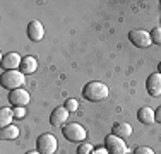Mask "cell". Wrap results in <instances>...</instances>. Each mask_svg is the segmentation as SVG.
I'll return each mask as SVG.
<instances>
[{"mask_svg":"<svg viewBox=\"0 0 161 154\" xmlns=\"http://www.w3.org/2000/svg\"><path fill=\"white\" fill-rule=\"evenodd\" d=\"M108 94H110L108 87H106L103 82H96V80L86 84V86H84V89H82L84 99H87V101H93V103H98V101L106 99V98H108Z\"/></svg>","mask_w":161,"mask_h":154,"instance_id":"1","label":"cell"},{"mask_svg":"<svg viewBox=\"0 0 161 154\" xmlns=\"http://www.w3.org/2000/svg\"><path fill=\"white\" fill-rule=\"evenodd\" d=\"M2 87L9 91H14V89H19L21 86H24V74L21 70H7L2 74Z\"/></svg>","mask_w":161,"mask_h":154,"instance_id":"2","label":"cell"},{"mask_svg":"<svg viewBox=\"0 0 161 154\" xmlns=\"http://www.w3.org/2000/svg\"><path fill=\"white\" fill-rule=\"evenodd\" d=\"M62 134L69 142H77V144L86 140V135H87L86 129L82 125H79V123H69V125H65L62 129Z\"/></svg>","mask_w":161,"mask_h":154,"instance_id":"3","label":"cell"},{"mask_svg":"<svg viewBox=\"0 0 161 154\" xmlns=\"http://www.w3.org/2000/svg\"><path fill=\"white\" fill-rule=\"evenodd\" d=\"M36 147L40 154H55L58 149V142H57L55 135L52 134H43V135L38 137L36 140Z\"/></svg>","mask_w":161,"mask_h":154,"instance_id":"4","label":"cell"},{"mask_svg":"<svg viewBox=\"0 0 161 154\" xmlns=\"http://www.w3.org/2000/svg\"><path fill=\"white\" fill-rule=\"evenodd\" d=\"M105 149L108 154H127V144L117 135H106L105 139Z\"/></svg>","mask_w":161,"mask_h":154,"instance_id":"5","label":"cell"},{"mask_svg":"<svg viewBox=\"0 0 161 154\" xmlns=\"http://www.w3.org/2000/svg\"><path fill=\"white\" fill-rule=\"evenodd\" d=\"M129 40L132 45H136L137 48H147V46H151V34L147 33V31L144 29H134L129 33Z\"/></svg>","mask_w":161,"mask_h":154,"instance_id":"6","label":"cell"},{"mask_svg":"<svg viewBox=\"0 0 161 154\" xmlns=\"http://www.w3.org/2000/svg\"><path fill=\"white\" fill-rule=\"evenodd\" d=\"M9 101H10V105H14L16 108H24L29 101H31V96H29V92L26 91V89L19 87V89L10 91V94H9Z\"/></svg>","mask_w":161,"mask_h":154,"instance_id":"7","label":"cell"},{"mask_svg":"<svg viewBox=\"0 0 161 154\" xmlns=\"http://www.w3.org/2000/svg\"><path fill=\"white\" fill-rule=\"evenodd\" d=\"M43 36H45V28H43V24H41L40 21H31L28 24V38L31 41H34V43H38V41H41L43 40Z\"/></svg>","mask_w":161,"mask_h":154,"instance_id":"8","label":"cell"},{"mask_svg":"<svg viewBox=\"0 0 161 154\" xmlns=\"http://www.w3.org/2000/svg\"><path fill=\"white\" fill-rule=\"evenodd\" d=\"M146 87H147V92L151 96H161V74L159 72H154L147 77V82H146Z\"/></svg>","mask_w":161,"mask_h":154,"instance_id":"9","label":"cell"},{"mask_svg":"<svg viewBox=\"0 0 161 154\" xmlns=\"http://www.w3.org/2000/svg\"><path fill=\"white\" fill-rule=\"evenodd\" d=\"M69 118V111L65 106H58L53 110V113L50 115V123H52L53 127H62L65 125V122H67Z\"/></svg>","mask_w":161,"mask_h":154,"instance_id":"10","label":"cell"},{"mask_svg":"<svg viewBox=\"0 0 161 154\" xmlns=\"http://www.w3.org/2000/svg\"><path fill=\"white\" fill-rule=\"evenodd\" d=\"M21 55L19 53H7V55L2 57V67L5 70H17V67H21Z\"/></svg>","mask_w":161,"mask_h":154,"instance_id":"11","label":"cell"},{"mask_svg":"<svg viewBox=\"0 0 161 154\" xmlns=\"http://www.w3.org/2000/svg\"><path fill=\"white\" fill-rule=\"evenodd\" d=\"M112 130H113V135H117L120 139H127V137L132 135V127L125 122H117L112 127Z\"/></svg>","mask_w":161,"mask_h":154,"instance_id":"12","label":"cell"},{"mask_svg":"<svg viewBox=\"0 0 161 154\" xmlns=\"http://www.w3.org/2000/svg\"><path fill=\"white\" fill-rule=\"evenodd\" d=\"M137 120H139L141 123H144V125H151L153 122H156V118H154V111H153L149 106L141 108V110L137 111Z\"/></svg>","mask_w":161,"mask_h":154,"instance_id":"13","label":"cell"},{"mask_svg":"<svg viewBox=\"0 0 161 154\" xmlns=\"http://www.w3.org/2000/svg\"><path fill=\"white\" fill-rule=\"evenodd\" d=\"M38 69V62L34 57H24L21 62V67H19V70L22 72V74H33V72H36Z\"/></svg>","mask_w":161,"mask_h":154,"instance_id":"14","label":"cell"},{"mask_svg":"<svg viewBox=\"0 0 161 154\" xmlns=\"http://www.w3.org/2000/svg\"><path fill=\"white\" fill-rule=\"evenodd\" d=\"M19 137V127L12 125L10 123L9 127H3L2 130H0V139L2 140H14V139Z\"/></svg>","mask_w":161,"mask_h":154,"instance_id":"15","label":"cell"},{"mask_svg":"<svg viewBox=\"0 0 161 154\" xmlns=\"http://www.w3.org/2000/svg\"><path fill=\"white\" fill-rule=\"evenodd\" d=\"M14 118V110L10 108H2L0 110V127H9L10 125V120Z\"/></svg>","mask_w":161,"mask_h":154,"instance_id":"16","label":"cell"},{"mask_svg":"<svg viewBox=\"0 0 161 154\" xmlns=\"http://www.w3.org/2000/svg\"><path fill=\"white\" fill-rule=\"evenodd\" d=\"M77 154H93V146L89 142H80L77 147Z\"/></svg>","mask_w":161,"mask_h":154,"instance_id":"17","label":"cell"},{"mask_svg":"<svg viewBox=\"0 0 161 154\" xmlns=\"http://www.w3.org/2000/svg\"><path fill=\"white\" fill-rule=\"evenodd\" d=\"M65 108H67V111L69 113H72V111H75L79 108V105H77V99H74V98H70V99H65V105H64Z\"/></svg>","mask_w":161,"mask_h":154,"instance_id":"18","label":"cell"},{"mask_svg":"<svg viewBox=\"0 0 161 154\" xmlns=\"http://www.w3.org/2000/svg\"><path fill=\"white\" fill-rule=\"evenodd\" d=\"M149 34H151V41H153V43L161 45V28H154Z\"/></svg>","mask_w":161,"mask_h":154,"instance_id":"19","label":"cell"},{"mask_svg":"<svg viewBox=\"0 0 161 154\" xmlns=\"http://www.w3.org/2000/svg\"><path fill=\"white\" fill-rule=\"evenodd\" d=\"M134 154H154V151L147 146H139V147L134 149Z\"/></svg>","mask_w":161,"mask_h":154,"instance_id":"20","label":"cell"},{"mask_svg":"<svg viewBox=\"0 0 161 154\" xmlns=\"http://www.w3.org/2000/svg\"><path fill=\"white\" fill-rule=\"evenodd\" d=\"M24 115H26L24 108H16V110H14V117L16 118H24Z\"/></svg>","mask_w":161,"mask_h":154,"instance_id":"21","label":"cell"},{"mask_svg":"<svg viewBox=\"0 0 161 154\" xmlns=\"http://www.w3.org/2000/svg\"><path fill=\"white\" fill-rule=\"evenodd\" d=\"M154 118H156V122H158V123H161V106L154 111Z\"/></svg>","mask_w":161,"mask_h":154,"instance_id":"22","label":"cell"},{"mask_svg":"<svg viewBox=\"0 0 161 154\" xmlns=\"http://www.w3.org/2000/svg\"><path fill=\"white\" fill-rule=\"evenodd\" d=\"M26 154H40L38 151H29V152H26Z\"/></svg>","mask_w":161,"mask_h":154,"instance_id":"23","label":"cell"},{"mask_svg":"<svg viewBox=\"0 0 161 154\" xmlns=\"http://www.w3.org/2000/svg\"><path fill=\"white\" fill-rule=\"evenodd\" d=\"M94 154H106V151H96Z\"/></svg>","mask_w":161,"mask_h":154,"instance_id":"24","label":"cell"},{"mask_svg":"<svg viewBox=\"0 0 161 154\" xmlns=\"http://www.w3.org/2000/svg\"><path fill=\"white\" fill-rule=\"evenodd\" d=\"M158 72L161 74V62H159V65H158Z\"/></svg>","mask_w":161,"mask_h":154,"instance_id":"25","label":"cell"}]
</instances>
